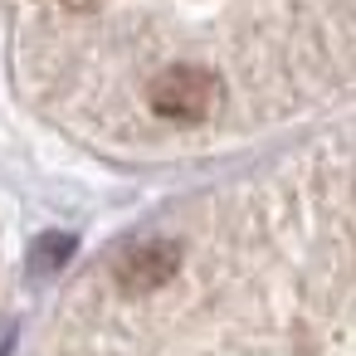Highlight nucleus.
<instances>
[{
	"mask_svg": "<svg viewBox=\"0 0 356 356\" xmlns=\"http://www.w3.org/2000/svg\"><path fill=\"white\" fill-rule=\"evenodd\" d=\"M176 264H181V249L171 239H137L118 259V288L122 293H152L176 273Z\"/></svg>",
	"mask_w": 356,
	"mask_h": 356,
	"instance_id": "obj_2",
	"label": "nucleus"
},
{
	"mask_svg": "<svg viewBox=\"0 0 356 356\" xmlns=\"http://www.w3.org/2000/svg\"><path fill=\"white\" fill-rule=\"evenodd\" d=\"M147 98H152V108H156L161 118L200 122V118L215 113V103H220V83H215V74H205V69L176 64V69H166V74L152 83Z\"/></svg>",
	"mask_w": 356,
	"mask_h": 356,
	"instance_id": "obj_1",
	"label": "nucleus"
},
{
	"mask_svg": "<svg viewBox=\"0 0 356 356\" xmlns=\"http://www.w3.org/2000/svg\"><path fill=\"white\" fill-rule=\"evenodd\" d=\"M64 254H69V239H54V244H40V249H35V259H40L44 268H49V264H59Z\"/></svg>",
	"mask_w": 356,
	"mask_h": 356,
	"instance_id": "obj_3",
	"label": "nucleus"
}]
</instances>
